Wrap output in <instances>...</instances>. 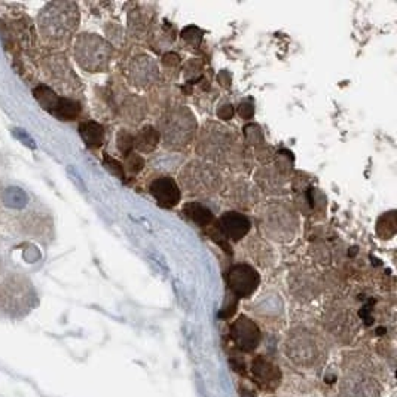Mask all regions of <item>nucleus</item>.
<instances>
[{
  "instance_id": "nucleus-1",
  "label": "nucleus",
  "mask_w": 397,
  "mask_h": 397,
  "mask_svg": "<svg viewBox=\"0 0 397 397\" xmlns=\"http://www.w3.org/2000/svg\"><path fill=\"white\" fill-rule=\"evenodd\" d=\"M198 159L223 167L232 173H250L253 152L232 128L216 121H207L195 137Z\"/></svg>"
},
{
  "instance_id": "nucleus-2",
  "label": "nucleus",
  "mask_w": 397,
  "mask_h": 397,
  "mask_svg": "<svg viewBox=\"0 0 397 397\" xmlns=\"http://www.w3.org/2000/svg\"><path fill=\"white\" fill-rule=\"evenodd\" d=\"M257 225L265 240L289 243L295 240L299 231V213L293 201L273 198L261 204L257 210Z\"/></svg>"
},
{
  "instance_id": "nucleus-3",
  "label": "nucleus",
  "mask_w": 397,
  "mask_h": 397,
  "mask_svg": "<svg viewBox=\"0 0 397 397\" xmlns=\"http://www.w3.org/2000/svg\"><path fill=\"white\" fill-rule=\"evenodd\" d=\"M156 130L167 150L181 152L195 142L198 121L188 106L175 103L158 116Z\"/></svg>"
},
{
  "instance_id": "nucleus-4",
  "label": "nucleus",
  "mask_w": 397,
  "mask_h": 397,
  "mask_svg": "<svg viewBox=\"0 0 397 397\" xmlns=\"http://www.w3.org/2000/svg\"><path fill=\"white\" fill-rule=\"evenodd\" d=\"M181 195L188 198H210L220 195L225 176L222 170L202 159H192L179 173Z\"/></svg>"
},
{
  "instance_id": "nucleus-5",
  "label": "nucleus",
  "mask_w": 397,
  "mask_h": 397,
  "mask_svg": "<svg viewBox=\"0 0 397 397\" xmlns=\"http://www.w3.org/2000/svg\"><path fill=\"white\" fill-rule=\"evenodd\" d=\"M79 26V8L73 2H52L39 15V30L51 45H64Z\"/></svg>"
},
{
  "instance_id": "nucleus-6",
  "label": "nucleus",
  "mask_w": 397,
  "mask_h": 397,
  "mask_svg": "<svg viewBox=\"0 0 397 397\" xmlns=\"http://www.w3.org/2000/svg\"><path fill=\"white\" fill-rule=\"evenodd\" d=\"M286 354L296 366L316 369L326 360L327 350L323 339L307 327H296L286 339Z\"/></svg>"
},
{
  "instance_id": "nucleus-7",
  "label": "nucleus",
  "mask_w": 397,
  "mask_h": 397,
  "mask_svg": "<svg viewBox=\"0 0 397 397\" xmlns=\"http://www.w3.org/2000/svg\"><path fill=\"white\" fill-rule=\"evenodd\" d=\"M73 52L79 66L88 73L106 72L115 56V49L107 39L94 33L79 35L74 40Z\"/></svg>"
},
{
  "instance_id": "nucleus-8",
  "label": "nucleus",
  "mask_w": 397,
  "mask_h": 397,
  "mask_svg": "<svg viewBox=\"0 0 397 397\" xmlns=\"http://www.w3.org/2000/svg\"><path fill=\"white\" fill-rule=\"evenodd\" d=\"M289 291L300 300V302H309L321 295L326 287L325 275L318 271V268L313 264H298L291 273H289Z\"/></svg>"
},
{
  "instance_id": "nucleus-9",
  "label": "nucleus",
  "mask_w": 397,
  "mask_h": 397,
  "mask_svg": "<svg viewBox=\"0 0 397 397\" xmlns=\"http://www.w3.org/2000/svg\"><path fill=\"white\" fill-rule=\"evenodd\" d=\"M127 79L131 87L137 90L152 91L163 87L165 78L159 63L149 54H136L127 66Z\"/></svg>"
},
{
  "instance_id": "nucleus-10",
  "label": "nucleus",
  "mask_w": 397,
  "mask_h": 397,
  "mask_svg": "<svg viewBox=\"0 0 397 397\" xmlns=\"http://www.w3.org/2000/svg\"><path fill=\"white\" fill-rule=\"evenodd\" d=\"M293 171H289L274 161L270 164L261 165L254 171V186L257 191H262L265 195L273 198H282L292 186Z\"/></svg>"
},
{
  "instance_id": "nucleus-11",
  "label": "nucleus",
  "mask_w": 397,
  "mask_h": 397,
  "mask_svg": "<svg viewBox=\"0 0 397 397\" xmlns=\"http://www.w3.org/2000/svg\"><path fill=\"white\" fill-rule=\"evenodd\" d=\"M323 326L339 342H350L357 334V317L344 304H332L323 314Z\"/></svg>"
},
{
  "instance_id": "nucleus-12",
  "label": "nucleus",
  "mask_w": 397,
  "mask_h": 397,
  "mask_svg": "<svg viewBox=\"0 0 397 397\" xmlns=\"http://www.w3.org/2000/svg\"><path fill=\"white\" fill-rule=\"evenodd\" d=\"M181 214H184V218L188 219L191 223H194L195 227L206 232L207 237L211 238L216 244H219L225 252L229 253V243L222 237L218 219L209 206H206L202 201L197 200L188 201L184 209H181Z\"/></svg>"
},
{
  "instance_id": "nucleus-13",
  "label": "nucleus",
  "mask_w": 397,
  "mask_h": 397,
  "mask_svg": "<svg viewBox=\"0 0 397 397\" xmlns=\"http://www.w3.org/2000/svg\"><path fill=\"white\" fill-rule=\"evenodd\" d=\"M220 195L237 211L253 210L261 202V192L257 191L254 184H250L244 177L225 179Z\"/></svg>"
},
{
  "instance_id": "nucleus-14",
  "label": "nucleus",
  "mask_w": 397,
  "mask_h": 397,
  "mask_svg": "<svg viewBox=\"0 0 397 397\" xmlns=\"http://www.w3.org/2000/svg\"><path fill=\"white\" fill-rule=\"evenodd\" d=\"M225 278H227L228 291L235 300L249 299L261 286V274L248 262H238L229 266Z\"/></svg>"
},
{
  "instance_id": "nucleus-15",
  "label": "nucleus",
  "mask_w": 397,
  "mask_h": 397,
  "mask_svg": "<svg viewBox=\"0 0 397 397\" xmlns=\"http://www.w3.org/2000/svg\"><path fill=\"white\" fill-rule=\"evenodd\" d=\"M35 97L47 112L61 121L76 120L82 112V104L78 100L61 97L56 91L47 87V85H39V87L35 88Z\"/></svg>"
},
{
  "instance_id": "nucleus-16",
  "label": "nucleus",
  "mask_w": 397,
  "mask_h": 397,
  "mask_svg": "<svg viewBox=\"0 0 397 397\" xmlns=\"http://www.w3.org/2000/svg\"><path fill=\"white\" fill-rule=\"evenodd\" d=\"M291 189H293L295 194L293 204L298 213H302L304 216H311V218L323 216L327 202L323 192H321L318 188H314L309 184L302 185L300 184V179L293 176Z\"/></svg>"
},
{
  "instance_id": "nucleus-17",
  "label": "nucleus",
  "mask_w": 397,
  "mask_h": 397,
  "mask_svg": "<svg viewBox=\"0 0 397 397\" xmlns=\"http://www.w3.org/2000/svg\"><path fill=\"white\" fill-rule=\"evenodd\" d=\"M229 335L234 346L244 353L254 351L262 341V332L252 318L240 316L229 327Z\"/></svg>"
},
{
  "instance_id": "nucleus-18",
  "label": "nucleus",
  "mask_w": 397,
  "mask_h": 397,
  "mask_svg": "<svg viewBox=\"0 0 397 397\" xmlns=\"http://www.w3.org/2000/svg\"><path fill=\"white\" fill-rule=\"evenodd\" d=\"M156 23V14L152 6L149 5H133L128 13V38L136 42H143L152 31Z\"/></svg>"
},
{
  "instance_id": "nucleus-19",
  "label": "nucleus",
  "mask_w": 397,
  "mask_h": 397,
  "mask_svg": "<svg viewBox=\"0 0 397 397\" xmlns=\"http://www.w3.org/2000/svg\"><path fill=\"white\" fill-rule=\"evenodd\" d=\"M149 194L163 209H176L181 201V191L175 177L170 175H159L147 186Z\"/></svg>"
},
{
  "instance_id": "nucleus-20",
  "label": "nucleus",
  "mask_w": 397,
  "mask_h": 397,
  "mask_svg": "<svg viewBox=\"0 0 397 397\" xmlns=\"http://www.w3.org/2000/svg\"><path fill=\"white\" fill-rule=\"evenodd\" d=\"M218 225L222 237L229 244H237L243 241L252 229V222L243 211L227 210L220 214Z\"/></svg>"
},
{
  "instance_id": "nucleus-21",
  "label": "nucleus",
  "mask_w": 397,
  "mask_h": 397,
  "mask_svg": "<svg viewBox=\"0 0 397 397\" xmlns=\"http://www.w3.org/2000/svg\"><path fill=\"white\" fill-rule=\"evenodd\" d=\"M252 377L259 389L274 391L282 382V371L273 360L257 356L252 362Z\"/></svg>"
},
{
  "instance_id": "nucleus-22",
  "label": "nucleus",
  "mask_w": 397,
  "mask_h": 397,
  "mask_svg": "<svg viewBox=\"0 0 397 397\" xmlns=\"http://www.w3.org/2000/svg\"><path fill=\"white\" fill-rule=\"evenodd\" d=\"M342 397H380V389L377 382L369 378L364 372H353L342 380L341 384Z\"/></svg>"
},
{
  "instance_id": "nucleus-23",
  "label": "nucleus",
  "mask_w": 397,
  "mask_h": 397,
  "mask_svg": "<svg viewBox=\"0 0 397 397\" xmlns=\"http://www.w3.org/2000/svg\"><path fill=\"white\" fill-rule=\"evenodd\" d=\"M122 120L130 127L140 125L149 115L147 99L138 94H125L116 107Z\"/></svg>"
},
{
  "instance_id": "nucleus-24",
  "label": "nucleus",
  "mask_w": 397,
  "mask_h": 397,
  "mask_svg": "<svg viewBox=\"0 0 397 397\" xmlns=\"http://www.w3.org/2000/svg\"><path fill=\"white\" fill-rule=\"evenodd\" d=\"M51 60V73L54 81L60 85L63 91L76 92L81 88V82L69 66L66 57L54 56Z\"/></svg>"
},
{
  "instance_id": "nucleus-25",
  "label": "nucleus",
  "mask_w": 397,
  "mask_h": 397,
  "mask_svg": "<svg viewBox=\"0 0 397 397\" xmlns=\"http://www.w3.org/2000/svg\"><path fill=\"white\" fill-rule=\"evenodd\" d=\"M245 253H248L249 259L253 262V266L259 265L266 268L274 262V254L270 244L262 237H257V235H253V237H250V240L245 243Z\"/></svg>"
},
{
  "instance_id": "nucleus-26",
  "label": "nucleus",
  "mask_w": 397,
  "mask_h": 397,
  "mask_svg": "<svg viewBox=\"0 0 397 397\" xmlns=\"http://www.w3.org/2000/svg\"><path fill=\"white\" fill-rule=\"evenodd\" d=\"M159 143L161 137L155 125H143L134 133V152L137 154H152Z\"/></svg>"
},
{
  "instance_id": "nucleus-27",
  "label": "nucleus",
  "mask_w": 397,
  "mask_h": 397,
  "mask_svg": "<svg viewBox=\"0 0 397 397\" xmlns=\"http://www.w3.org/2000/svg\"><path fill=\"white\" fill-rule=\"evenodd\" d=\"M79 134L88 149H99L104 143V127L95 121H83L79 125Z\"/></svg>"
},
{
  "instance_id": "nucleus-28",
  "label": "nucleus",
  "mask_w": 397,
  "mask_h": 397,
  "mask_svg": "<svg viewBox=\"0 0 397 397\" xmlns=\"http://www.w3.org/2000/svg\"><path fill=\"white\" fill-rule=\"evenodd\" d=\"M397 231L396 210L382 213L377 220V234L381 240H391Z\"/></svg>"
},
{
  "instance_id": "nucleus-29",
  "label": "nucleus",
  "mask_w": 397,
  "mask_h": 397,
  "mask_svg": "<svg viewBox=\"0 0 397 397\" xmlns=\"http://www.w3.org/2000/svg\"><path fill=\"white\" fill-rule=\"evenodd\" d=\"M161 70H163L164 78H176L179 76V73L181 72V58L177 52L167 51L161 57Z\"/></svg>"
},
{
  "instance_id": "nucleus-30",
  "label": "nucleus",
  "mask_w": 397,
  "mask_h": 397,
  "mask_svg": "<svg viewBox=\"0 0 397 397\" xmlns=\"http://www.w3.org/2000/svg\"><path fill=\"white\" fill-rule=\"evenodd\" d=\"M180 40L185 44L189 49H200L204 40V31L197 26H188L180 31Z\"/></svg>"
},
{
  "instance_id": "nucleus-31",
  "label": "nucleus",
  "mask_w": 397,
  "mask_h": 397,
  "mask_svg": "<svg viewBox=\"0 0 397 397\" xmlns=\"http://www.w3.org/2000/svg\"><path fill=\"white\" fill-rule=\"evenodd\" d=\"M204 70V64L198 58H191L185 64H181V74L186 79L188 85H194L195 82L201 81Z\"/></svg>"
},
{
  "instance_id": "nucleus-32",
  "label": "nucleus",
  "mask_w": 397,
  "mask_h": 397,
  "mask_svg": "<svg viewBox=\"0 0 397 397\" xmlns=\"http://www.w3.org/2000/svg\"><path fill=\"white\" fill-rule=\"evenodd\" d=\"M106 33H107V38H109V44L118 49H121V48H125L127 47V42H128V35H127V31L124 30L122 26L120 24H116V23H109L106 26Z\"/></svg>"
},
{
  "instance_id": "nucleus-33",
  "label": "nucleus",
  "mask_w": 397,
  "mask_h": 397,
  "mask_svg": "<svg viewBox=\"0 0 397 397\" xmlns=\"http://www.w3.org/2000/svg\"><path fill=\"white\" fill-rule=\"evenodd\" d=\"M29 201V197L23 189L19 188H8L3 194V202L10 209H23Z\"/></svg>"
},
{
  "instance_id": "nucleus-34",
  "label": "nucleus",
  "mask_w": 397,
  "mask_h": 397,
  "mask_svg": "<svg viewBox=\"0 0 397 397\" xmlns=\"http://www.w3.org/2000/svg\"><path fill=\"white\" fill-rule=\"evenodd\" d=\"M116 146L124 158L133 154L134 152V133L131 130H127V128H122V130L118 133Z\"/></svg>"
},
{
  "instance_id": "nucleus-35",
  "label": "nucleus",
  "mask_w": 397,
  "mask_h": 397,
  "mask_svg": "<svg viewBox=\"0 0 397 397\" xmlns=\"http://www.w3.org/2000/svg\"><path fill=\"white\" fill-rule=\"evenodd\" d=\"M122 165H124V170L128 171V173H130L131 176H137L145 168L146 163H145V159L140 154L133 152V154H130L124 158Z\"/></svg>"
},
{
  "instance_id": "nucleus-36",
  "label": "nucleus",
  "mask_w": 397,
  "mask_h": 397,
  "mask_svg": "<svg viewBox=\"0 0 397 397\" xmlns=\"http://www.w3.org/2000/svg\"><path fill=\"white\" fill-rule=\"evenodd\" d=\"M103 164L104 167L111 171V173L116 177H120L121 180L125 179V170H124V165L122 163H120V161L112 158V156H104L103 159Z\"/></svg>"
},
{
  "instance_id": "nucleus-37",
  "label": "nucleus",
  "mask_w": 397,
  "mask_h": 397,
  "mask_svg": "<svg viewBox=\"0 0 397 397\" xmlns=\"http://www.w3.org/2000/svg\"><path fill=\"white\" fill-rule=\"evenodd\" d=\"M238 113L243 118V120H252L253 115H254V104L252 102H243L238 107Z\"/></svg>"
},
{
  "instance_id": "nucleus-38",
  "label": "nucleus",
  "mask_w": 397,
  "mask_h": 397,
  "mask_svg": "<svg viewBox=\"0 0 397 397\" xmlns=\"http://www.w3.org/2000/svg\"><path fill=\"white\" fill-rule=\"evenodd\" d=\"M14 136L18 138V140L23 143V145H26L27 147H30V149H35L36 147V145H35V142H33V138H31L24 130H19V128H15L14 130Z\"/></svg>"
},
{
  "instance_id": "nucleus-39",
  "label": "nucleus",
  "mask_w": 397,
  "mask_h": 397,
  "mask_svg": "<svg viewBox=\"0 0 397 397\" xmlns=\"http://www.w3.org/2000/svg\"><path fill=\"white\" fill-rule=\"evenodd\" d=\"M218 116L222 121H229L234 116V106L232 104H223L218 109Z\"/></svg>"
},
{
  "instance_id": "nucleus-40",
  "label": "nucleus",
  "mask_w": 397,
  "mask_h": 397,
  "mask_svg": "<svg viewBox=\"0 0 397 397\" xmlns=\"http://www.w3.org/2000/svg\"><path fill=\"white\" fill-rule=\"evenodd\" d=\"M218 81L223 85V87H229V83H231V76H229V73H228V72H222V73H219Z\"/></svg>"
},
{
  "instance_id": "nucleus-41",
  "label": "nucleus",
  "mask_w": 397,
  "mask_h": 397,
  "mask_svg": "<svg viewBox=\"0 0 397 397\" xmlns=\"http://www.w3.org/2000/svg\"><path fill=\"white\" fill-rule=\"evenodd\" d=\"M240 394H241V397H254L249 390H245V389H243V390L240 391Z\"/></svg>"
}]
</instances>
